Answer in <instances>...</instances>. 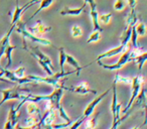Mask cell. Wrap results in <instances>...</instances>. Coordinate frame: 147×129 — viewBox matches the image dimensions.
Masks as SVG:
<instances>
[{
  "mask_svg": "<svg viewBox=\"0 0 147 129\" xmlns=\"http://www.w3.org/2000/svg\"><path fill=\"white\" fill-rule=\"evenodd\" d=\"M127 5V1H122V0H117L114 2V9L117 11H122L125 9Z\"/></svg>",
  "mask_w": 147,
  "mask_h": 129,
  "instance_id": "obj_35",
  "label": "cell"
},
{
  "mask_svg": "<svg viewBox=\"0 0 147 129\" xmlns=\"http://www.w3.org/2000/svg\"><path fill=\"white\" fill-rule=\"evenodd\" d=\"M26 111L29 114V116H40V110H39L38 106L34 103H28L26 105Z\"/></svg>",
  "mask_w": 147,
  "mask_h": 129,
  "instance_id": "obj_23",
  "label": "cell"
},
{
  "mask_svg": "<svg viewBox=\"0 0 147 129\" xmlns=\"http://www.w3.org/2000/svg\"><path fill=\"white\" fill-rule=\"evenodd\" d=\"M130 47H131V45H130V43H129L128 45H118V47H113V49H109V51H106L105 53H101V55H99V57H97L94 61L88 63L87 66L83 67V68H86V67L90 66L91 63H95V61H100L101 59H107V57H116V55H122V53H124L125 51H127V49H128Z\"/></svg>",
  "mask_w": 147,
  "mask_h": 129,
  "instance_id": "obj_7",
  "label": "cell"
},
{
  "mask_svg": "<svg viewBox=\"0 0 147 129\" xmlns=\"http://www.w3.org/2000/svg\"><path fill=\"white\" fill-rule=\"evenodd\" d=\"M100 115V113H97L93 118L91 119H87V123H86V128L88 129H94L97 126V118Z\"/></svg>",
  "mask_w": 147,
  "mask_h": 129,
  "instance_id": "obj_32",
  "label": "cell"
},
{
  "mask_svg": "<svg viewBox=\"0 0 147 129\" xmlns=\"http://www.w3.org/2000/svg\"><path fill=\"white\" fill-rule=\"evenodd\" d=\"M18 117H19V112H17L14 108V105H12L9 110L8 113V118L4 125V129H14V127L17 125L18 122Z\"/></svg>",
  "mask_w": 147,
  "mask_h": 129,
  "instance_id": "obj_15",
  "label": "cell"
},
{
  "mask_svg": "<svg viewBox=\"0 0 147 129\" xmlns=\"http://www.w3.org/2000/svg\"><path fill=\"white\" fill-rule=\"evenodd\" d=\"M130 51H131V47H129L127 51H125L122 55H120V59H118L116 63H111V65H106V63H103L101 61H99V65H100L102 68L106 69V70H109V71H119L120 69H122L123 67L126 65L128 61H132L131 59V57H130Z\"/></svg>",
  "mask_w": 147,
  "mask_h": 129,
  "instance_id": "obj_5",
  "label": "cell"
},
{
  "mask_svg": "<svg viewBox=\"0 0 147 129\" xmlns=\"http://www.w3.org/2000/svg\"><path fill=\"white\" fill-rule=\"evenodd\" d=\"M59 68H61V73H63L65 72V55H67V53L65 51L63 47H59Z\"/></svg>",
  "mask_w": 147,
  "mask_h": 129,
  "instance_id": "obj_26",
  "label": "cell"
},
{
  "mask_svg": "<svg viewBox=\"0 0 147 129\" xmlns=\"http://www.w3.org/2000/svg\"><path fill=\"white\" fill-rule=\"evenodd\" d=\"M65 63H67V65H69V66H71L74 69H75V73L77 74V76H80V73L81 71L83 70V67L80 66V63H79V61H77L75 57H73V55H69V53H67V55H65Z\"/></svg>",
  "mask_w": 147,
  "mask_h": 129,
  "instance_id": "obj_18",
  "label": "cell"
},
{
  "mask_svg": "<svg viewBox=\"0 0 147 129\" xmlns=\"http://www.w3.org/2000/svg\"><path fill=\"white\" fill-rule=\"evenodd\" d=\"M112 90H113V95H112V104H111V112H112V116H113V123H115L121 118L120 114H121L122 104H120L118 102V98H117V83L113 82Z\"/></svg>",
  "mask_w": 147,
  "mask_h": 129,
  "instance_id": "obj_6",
  "label": "cell"
},
{
  "mask_svg": "<svg viewBox=\"0 0 147 129\" xmlns=\"http://www.w3.org/2000/svg\"><path fill=\"white\" fill-rule=\"evenodd\" d=\"M85 120H87L86 118H84L83 116H81V117H79L77 120H75L73 123H71V125H69V129H78L79 127L81 126V125L84 123V121Z\"/></svg>",
  "mask_w": 147,
  "mask_h": 129,
  "instance_id": "obj_33",
  "label": "cell"
},
{
  "mask_svg": "<svg viewBox=\"0 0 147 129\" xmlns=\"http://www.w3.org/2000/svg\"><path fill=\"white\" fill-rule=\"evenodd\" d=\"M86 129H88V128H86Z\"/></svg>",
  "mask_w": 147,
  "mask_h": 129,
  "instance_id": "obj_40",
  "label": "cell"
},
{
  "mask_svg": "<svg viewBox=\"0 0 147 129\" xmlns=\"http://www.w3.org/2000/svg\"><path fill=\"white\" fill-rule=\"evenodd\" d=\"M75 74V71H69V72H57L55 73L53 76L51 77H40V76H34V75H29L26 78L29 79L30 81H32L33 83H45V84L51 85V87H53V89L57 88L61 86V81L63 78L69 76V75Z\"/></svg>",
  "mask_w": 147,
  "mask_h": 129,
  "instance_id": "obj_1",
  "label": "cell"
},
{
  "mask_svg": "<svg viewBox=\"0 0 147 129\" xmlns=\"http://www.w3.org/2000/svg\"><path fill=\"white\" fill-rule=\"evenodd\" d=\"M55 108H45V112L43 114V116L40 118L38 123V127L43 126V127H47V126H51V125L53 124L55 120Z\"/></svg>",
  "mask_w": 147,
  "mask_h": 129,
  "instance_id": "obj_12",
  "label": "cell"
},
{
  "mask_svg": "<svg viewBox=\"0 0 147 129\" xmlns=\"http://www.w3.org/2000/svg\"><path fill=\"white\" fill-rule=\"evenodd\" d=\"M63 90L69 91V92L76 93V94H80V95H86V94H93L96 95L97 91L93 90L90 87V85L87 82H82L81 84L77 85V86H73V87H63Z\"/></svg>",
  "mask_w": 147,
  "mask_h": 129,
  "instance_id": "obj_8",
  "label": "cell"
},
{
  "mask_svg": "<svg viewBox=\"0 0 147 129\" xmlns=\"http://www.w3.org/2000/svg\"><path fill=\"white\" fill-rule=\"evenodd\" d=\"M51 29H53V27L51 26H47V25L45 24V23H43L41 20H37L36 23H35V25L28 27L27 30H28L31 34L34 35V36L40 37L42 34H45V33L51 31Z\"/></svg>",
  "mask_w": 147,
  "mask_h": 129,
  "instance_id": "obj_11",
  "label": "cell"
},
{
  "mask_svg": "<svg viewBox=\"0 0 147 129\" xmlns=\"http://www.w3.org/2000/svg\"><path fill=\"white\" fill-rule=\"evenodd\" d=\"M131 32H132V27H126L123 31V34L120 36V45H128L130 43Z\"/></svg>",
  "mask_w": 147,
  "mask_h": 129,
  "instance_id": "obj_21",
  "label": "cell"
},
{
  "mask_svg": "<svg viewBox=\"0 0 147 129\" xmlns=\"http://www.w3.org/2000/svg\"><path fill=\"white\" fill-rule=\"evenodd\" d=\"M127 4L130 5L131 9H135V6H136V4H137V1H127Z\"/></svg>",
  "mask_w": 147,
  "mask_h": 129,
  "instance_id": "obj_37",
  "label": "cell"
},
{
  "mask_svg": "<svg viewBox=\"0 0 147 129\" xmlns=\"http://www.w3.org/2000/svg\"><path fill=\"white\" fill-rule=\"evenodd\" d=\"M59 117L61 118H63V120H65L67 121V123H69V122H73V120H71V118H69V116L67 114V112H65V108H63V106L61 105V107H59Z\"/></svg>",
  "mask_w": 147,
  "mask_h": 129,
  "instance_id": "obj_34",
  "label": "cell"
},
{
  "mask_svg": "<svg viewBox=\"0 0 147 129\" xmlns=\"http://www.w3.org/2000/svg\"><path fill=\"white\" fill-rule=\"evenodd\" d=\"M40 118H41V117H38V116H29L24 122L25 127H27V128H30V129H33L34 127L38 126V123H39Z\"/></svg>",
  "mask_w": 147,
  "mask_h": 129,
  "instance_id": "obj_24",
  "label": "cell"
},
{
  "mask_svg": "<svg viewBox=\"0 0 147 129\" xmlns=\"http://www.w3.org/2000/svg\"><path fill=\"white\" fill-rule=\"evenodd\" d=\"M71 36L75 37V38H78V37H81L84 33L83 31V28L78 24H75L71 26Z\"/></svg>",
  "mask_w": 147,
  "mask_h": 129,
  "instance_id": "obj_28",
  "label": "cell"
},
{
  "mask_svg": "<svg viewBox=\"0 0 147 129\" xmlns=\"http://www.w3.org/2000/svg\"><path fill=\"white\" fill-rule=\"evenodd\" d=\"M53 4V0H43V1H39V7H38V9H37V10L35 11V12L33 13V14L31 15L30 17H29V19H32L33 17H34L35 15L38 14V13L40 12L41 10H45V9L49 8V7H51Z\"/></svg>",
  "mask_w": 147,
  "mask_h": 129,
  "instance_id": "obj_22",
  "label": "cell"
},
{
  "mask_svg": "<svg viewBox=\"0 0 147 129\" xmlns=\"http://www.w3.org/2000/svg\"><path fill=\"white\" fill-rule=\"evenodd\" d=\"M102 38V34L100 31H93L90 35H89L87 43H98L100 39Z\"/></svg>",
  "mask_w": 147,
  "mask_h": 129,
  "instance_id": "obj_29",
  "label": "cell"
},
{
  "mask_svg": "<svg viewBox=\"0 0 147 129\" xmlns=\"http://www.w3.org/2000/svg\"><path fill=\"white\" fill-rule=\"evenodd\" d=\"M14 29H16L17 32L20 33V34L22 35V36H23V41H25V39H30L31 41H34V43H40V45H51V47H53V43H51V41H49V39L42 38V37H36V36H34L33 34H31V33L29 32L28 30H27L26 27H25V24L21 20L18 21V22L16 23Z\"/></svg>",
  "mask_w": 147,
  "mask_h": 129,
  "instance_id": "obj_4",
  "label": "cell"
},
{
  "mask_svg": "<svg viewBox=\"0 0 147 129\" xmlns=\"http://www.w3.org/2000/svg\"><path fill=\"white\" fill-rule=\"evenodd\" d=\"M135 31H136L138 36H144L146 34V25L143 22H137L134 26Z\"/></svg>",
  "mask_w": 147,
  "mask_h": 129,
  "instance_id": "obj_27",
  "label": "cell"
},
{
  "mask_svg": "<svg viewBox=\"0 0 147 129\" xmlns=\"http://www.w3.org/2000/svg\"><path fill=\"white\" fill-rule=\"evenodd\" d=\"M87 4H90V7H91L90 15H91V18H92V21H93V27H94V31H100V32H102L103 28L100 26V24H99V21H98L99 13H98V11H97V3H96V1H94V0H90V1H87Z\"/></svg>",
  "mask_w": 147,
  "mask_h": 129,
  "instance_id": "obj_13",
  "label": "cell"
},
{
  "mask_svg": "<svg viewBox=\"0 0 147 129\" xmlns=\"http://www.w3.org/2000/svg\"><path fill=\"white\" fill-rule=\"evenodd\" d=\"M36 3H39V1H30V2H28L27 4H25L24 6H22V7L15 6L14 12H13V15H12V20H11V25H16V23L21 20V16H22L23 12H24L25 10H27L30 6L36 4Z\"/></svg>",
  "mask_w": 147,
  "mask_h": 129,
  "instance_id": "obj_14",
  "label": "cell"
},
{
  "mask_svg": "<svg viewBox=\"0 0 147 129\" xmlns=\"http://www.w3.org/2000/svg\"><path fill=\"white\" fill-rule=\"evenodd\" d=\"M143 84H144V78H143L142 75L135 76L134 78H132V84H131L132 85V93H131V97H130V99H129L127 105L125 106V108H123V110L121 111L123 114H126L127 111L131 108V106H132L134 100L139 95V93L141 92V90H142Z\"/></svg>",
  "mask_w": 147,
  "mask_h": 129,
  "instance_id": "obj_3",
  "label": "cell"
},
{
  "mask_svg": "<svg viewBox=\"0 0 147 129\" xmlns=\"http://www.w3.org/2000/svg\"><path fill=\"white\" fill-rule=\"evenodd\" d=\"M26 91V92H29L28 89H24L21 88L20 86H15L13 88L10 89H5V90H1L0 93L2 94V99L0 101V107L2 106L5 102L9 100H21L22 101L24 99L25 95H22L21 93Z\"/></svg>",
  "mask_w": 147,
  "mask_h": 129,
  "instance_id": "obj_2",
  "label": "cell"
},
{
  "mask_svg": "<svg viewBox=\"0 0 147 129\" xmlns=\"http://www.w3.org/2000/svg\"><path fill=\"white\" fill-rule=\"evenodd\" d=\"M23 49H25V51H27L29 53H30L31 55H32L33 57H34L35 59H40L41 61H43V63H45L47 65V66L49 67V68L51 69L53 71V61H51V57H49L47 55H45V53H42V51H40V49H38V47H30V49H27V47H23Z\"/></svg>",
  "mask_w": 147,
  "mask_h": 129,
  "instance_id": "obj_10",
  "label": "cell"
},
{
  "mask_svg": "<svg viewBox=\"0 0 147 129\" xmlns=\"http://www.w3.org/2000/svg\"><path fill=\"white\" fill-rule=\"evenodd\" d=\"M125 22H126V27H133L138 22V15L135 9H131V12L127 15Z\"/></svg>",
  "mask_w": 147,
  "mask_h": 129,
  "instance_id": "obj_19",
  "label": "cell"
},
{
  "mask_svg": "<svg viewBox=\"0 0 147 129\" xmlns=\"http://www.w3.org/2000/svg\"><path fill=\"white\" fill-rule=\"evenodd\" d=\"M146 59H147V53L144 51V53H142L141 55H137L136 57H134V59H132V61H134L135 63L138 65L139 71H142V68H143V66H144Z\"/></svg>",
  "mask_w": 147,
  "mask_h": 129,
  "instance_id": "obj_25",
  "label": "cell"
},
{
  "mask_svg": "<svg viewBox=\"0 0 147 129\" xmlns=\"http://www.w3.org/2000/svg\"><path fill=\"white\" fill-rule=\"evenodd\" d=\"M115 83H124V84H128V85H131L132 84V78H128V77H123L121 76L120 74L117 73L116 74V77H115V80H114Z\"/></svg>",
  "mask_w": 147,
  "mask_h": 129,
  "instance_id": "obj_31",
  "label": "cell"
},
{
  "mask_svg": "<svg viewBox=\"0 0 147 129\" xmlns=\"http://www.w3.org/2000/svg\"><path fill=\"white\" fill-rule=\"evenodd\" d=\"M132 129H141V126H136V127H134V128H132Z\"/></svg>",
  "mask_w": 147,
  "mask_h": 129,
  "instance_id": "obj_39",
  "label": "cell"
},
{
  "mask_svg": "<svg viewBox=\"0 0 147 129\" xmlns=\"http://www.w3.org/2000/svg\"><path fill=\"white\" fill-rule=\"evenodd\" d=\"M14 129H30V128H27V127H21V126H19V125H16V126L14 127Z\"/></svg>",
  "mask_w": 147,
  "mask_h": 129,
  "instance_id": "obj_38",
  "label": "cell"
},
{
  "mask_svg": "<svg viewBox=\"0 0 147 129\" xmlns=\"http://www.w3.org/2000/svg\"><path fill=\"white\" fill-rule=\"evenodd\" d=\"M112 19V13H105V14H99L98 16V21L99 24H109Z\"/></svg>",
  "mask_w": 147,
  "mask_h": 129,
  "instance_id": "obj_30",
  "label": "cell"
},
{
  "mask_svg": "<svg viewBox=\"0 0 147 129\" xmlns=\"http://www.w3.org/2000/svg\"><path fill=\"white\" fill-rule=\"evenodd\" d=\"M14 28H15V25H11L10 29L7 31L6 34H5L2 38L0 39V61H1L2 55H4V51H5L6 47L10 43V36H11L12 31L14 30Z\"/></svg>",
  "mask_w": 147,
  "mask_h": 129,
  "instance_id": "obj_16",
  "label": "cell"
},
{
  "mask_svg": "<svg viewBox=\"0 0 147 129\" xmlns=\"http://www.w3.org/2000/svg\"><path fill=\"white\" fill-rule=\"evenodd\" d=\"M112 90V88H110V89H108L107 91H105L104 93H102L101 95H99L97 98H95L94 100L92 101V102L90 103V104L88 105V106L86 107V109L84 110V112H83V115L82 116L84 117V118H86V119H88V117L90 116V115H92L93 113H94V111H95V108H96L97 106H98V104L101 102V101L103 100V99L105 98V97L107 96V95L109 94V92Z\"/></svg>",
  "mask_w": 147,
  "mask_h": 129,
  "instance_id": "obj_9",
  "label": "cell"
},
{
  "mask_svg": "<svg viewBox=\"0 0 147 129\" xmlns=\"http://www.w3.org/2000/svg\"><path fill=\"white\" fill-rule=\"evenodd\" d=\"M87 1L84 2V6L78 7V8H71V7H65V9L61 11V15H71V16H80L82 12H84L85 8H86Z\"/></svg>",
  "mask_w": 147,
  "mask_h": 129,
  "instance_id": "obj_17",
  "label": "cell"
},
{
  "mask_svg": "<svg viewBox=\"0 0 147 129\" xmlns=\"http://www.w3.org/2000/svg\"><path fill=\"white\" fill-rule=\"evenodd\" d=\"M16 45H12L9 43L8 45L6 47V49H5V51H4V55L5 57L7 59V65H6V70L9 68V67L12 65V51H14L15 49H16Z\"/></svg>",
  "mask_w": 147,
  "mask_h": 129,
  "instance_id": "obj_20",
  "label": "cell"
},
{
  "mask_svg": "<svg viewBox=\"0 0 147 129\" xmlns=\"http://www.w3.org/2000/svg\"><path fill=\"white\" fill-rule=\"evenodd\" d=\"M13 74H14V76L16 77V78L18 79H23L24 78V74H25V68L24 67H19V68H17L16 70L12 71Z\"/></svg>",
  "mask_w": 147,
  "mask_h": 129,
  "instance_id": "obj_36",
  "label": "cell"
}]
</instances>
